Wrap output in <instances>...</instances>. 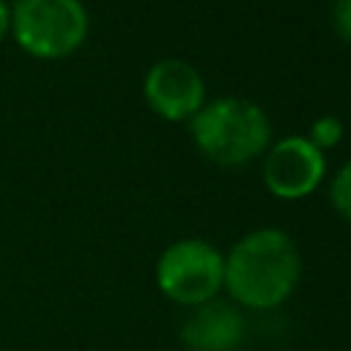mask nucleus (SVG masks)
Segmentation results:
<instances>
[{
    "label": "nucleus",
    "instance_id": "nucleus-4",
    "mask_svg": "<svg viewBox=\"0 0 351 351\" xmlns=\"http://www.w3.org/2000/svg\"><path fill=\"white\" fill-rule=\"evenodd\" d=\"M156 285L176 304L200 307L214 302L225 285V258L203 239L173 241L156 261Z\"/></svg>",
    "mask_w": 351,
    "mask_h": 351
},
{
    "label": "nucleus",
    "instance_id": "nucleus-10",
    "mask_svg": "<svg viewBox=\"0 0 351 351\" xmlns=\"http://www.w3.org/2000/svg\"><path fill=\"white\" fill-rule=\"evenodd\" d=\"M332 25L346 41H351V0H332Z\"/></svg>",
    "mask_w": 351,
    "mask_h": 351
},
{
    "label": "nucleus",
    "instance_id": "nucleus-1",
    "mask_svg": "<svg viewBox=\"0 0 351 351\" xmlns=\"http://www.w3.org/2000/svg\"><path fill=\"white\" fill-rule=\"evenodd\" d=\"M299 250L280 228H258L247 233L225 258L228 293L252 310H271L282 304L299 285Z\"/></svg>",
    "mask_w": 351,
    "mask_h": 351
},
{
    "label": "nucleus",
    "instance_id": "nucleus-11",
    "mask_svg": "<svg viewBox=\"0 0 351 351\" xmlns=\"http://www.w3.org/2000/svg\"><path fill=\"white\" fill-rule=\"evenodd\" d=\"M5 36H11V3L0 0V44L5 41Z\"/></svg>",
    "mask_w": 351,
    "mask_h": 351
},
{
    "label": "nucleus",
    "instance_id": "nucleus-7",
    "mask_svg": "<svg viewBox=\"0 0 351 351\" xmlns=\"http://www.w3.org/2000/svg\"><path fill=\"white\" fill-rule=\"evenodd\" d=\"M189 351H233L244 340V318L225 302H206L181 326Z\"/></svg>",
    "mask_w": 351,
    "mask_h": 351
},
{
    "label": "nucleus",
    "instance_id": "nucleus-2",
    "mask_svg": "<svg viewBox=\"0 0 351 351\" xmlns=\"http://www.w3.org/2000/svg\"><path fill=\"white\" fill-rule=\"evenodd\" d=\"M271 126L266 112L247 99H217L192 115V137L197 148L219 165H244L269 143Z\"/></svg>",
    "mask_w": 351,
    "mask_h": 351
},
{
    "label": "nucleus",
    "instance_id": "nucleus-8",
    "mask_svg": "<svg viewBox=\"0 0 351 351\" xmlns=\"http://www.w3.org/2000/svg\"><path fill=\"white\" fill-rule=\"evenodd\" d=\"M329 197H332V206L337 208V214L351 222V159H348V162L337 170V176L332 178Z\"/></svg>",
    "mask_w": 351,
    "mask_h": 351
},
{
    "label": "nucleus",
    "instance_id": "nucleus-5",
    "mask_svg": "<svg viewBox=\"0 0 351 351\" xmlns=\"http://www.w3.org/2000/svg\"><path fill=\"white\" fill-rule=\"evenodd\" d=\"M326 162L324 151H318L307 137H285L280 140L263 162V181L269 192L285 200H296L310 195L324 178Z\"/></svg>",
    "mask_w": 351,
    "mask_h": 351
},
{
    "label": "nucleus",
    "instance_id": "nucleus-6",
    "mask_svg": "<svg viewBox=\"0 0 351 351\" xmlns=\"http://www.w3.org/2000/svg\"><path fill=\"white\" fill-rule=\"evenodd\" d=\"M143 93L156 115L167 121H184L203 107L206 88L195 66L178 58H165L148 69L143 80Z\"/></svg>",
    "mask_w": 351,
    "mask_h": 351
},
{
    "label": "nucleus",
    "instance_id": "nucleus-3",
    "mask_svg": "<svg viewBox=\"0 0 351 351\" xmlns=\"http://www.w3.org/2000/svg\"><path fill=\"white\" fill-rule=\"evenodd\" d=\"M11 36L38 60L69 58L88 38V8L82 0H14Z\"/></svg>",
    "mask_w": 351,
    "mask_h": 351
},
{
    "label": "nucleus",
    "instance_id": "nucleus-9",
    "mask_svg": "<svg viewBox=\"0 0 351 351\" xmlns=\"http://www.w3.org/2000/svg\"><path fill=\"white\" fill-rule=\"evenodd\" d=\"M340 134H343V123L335 118V115H321L313 126H310V143L318 148V151H324V148H332L337 140H340Z\"/></svg>",
    "mask_w": 351,
    "mask_h": 351
}]
</instances>
